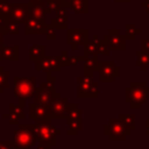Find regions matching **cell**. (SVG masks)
I'll list each match as a JSON object with an SVG mask.
<instances>
[{
    "instance_id": "cell-1",
    "label": "cell",
    "mask_w": 149,
    "mask_h": 149,
    "mask_svg": "<svg viewBox=\"0 0 149 149\" xmlns=\"http://www.w3.org/2000/svg\"><path fill=\"white\" fill-rule=\"evenodd\" d=\"M149 99V86L146 81H132L125 88V102L130 108L139 109Z\"/></svg>"
},
{
    "instance_id": "cell-2",
    "label": "cell",
    "mask_w": 149,
    "mask_h": 149,
    "mask_svg": "<svg viewBox=\"0 0 149 149\" xmlns=\"http://www.w3.org/2000/svg\"><path fill=\"white\" fill-rule=\"evenodd\" d=\"M34 133L37 141H40L43 144H49L51 147L57 144V137L62 135V130L54 126L50 120L35 121Z\"/></svg>"
},
{
    "instance_id": "cell-3",
    "label": "cell",
    "mask_w": 149,
    "mask_h": 149,
    "mask_svg": "<svg viewBox=\"0 0 149 149\" xmlns=\"http://www.w3.org/2000/svg\"><path fill=\"white\" fill-rule=\"evenodd\" d=\"M93 76L83 74L77 78L78 99H97L99 97V81H95Z\"/></svg>"
},
{
    "instance_id": "cell-4",
    "label": "cell",
    "mask_w": 149,
    "mask_h": 149,
    "mask_svg": "<svg viewBox=\"0 0 149 149\" xmlns=\"http://www.w3.org/2000/svg\"><path fill=\"white\" fill-rule=\"evenodd\" d=\"M13 141L20 149H30L37 141L34 133V125L23 123L20 125L17 129L14 130Z\"/></svg>"
},
{
    "instance_id": "cell-5",
    "label": "cell",
    "mask_w": 149,
    "mask_h": 149,
    "mask_svg": "<svg viewBox=\"0 0 149 149\" xmlns=\"http://www.w3.org/2000/svg\"><path fill=\"white\" fill-rule=\"evenodd\" d=\"M14 81V97L19 99H28L30 97H34L35 93V77H17L15 76L13 78Z\"/></svg>"
},
{
    "instance_id": "cell-6",
    "label": "cell",
    "mask_w": 149,
    "mask_h": 149,
    "mask_svg": "<svg viewBox=\"0 0 149 149\" xmlns=\"http://www.w3.org/2000/svg\"><path fill=\"white\" fill-rule=\"evenodd\" d=\"M104 134L111 141H123L130 134L120 119H111L104 125Z\"/></svg>"
},
{
    "instance_id": "cell-7",
    "label": "cell",
    "mask_w": 149,
    "mask_h": 149,
    "mask_svg": "<svg viewBox=\"0 0 149 149\" xmlns=\"http://www.w3.org/2000/svg\"><path fill=\"white\" fill-rule=\"evenodd\" d=\"M98 81L99 83H114L120 77V66L114 61H100L98 69Z\"/></svg>"
},
{
    "instance_id": "cell-8",
    "label": "cell",
    "mask_w": 149,
    "mask_h": 149,
    "mask_svg": "<svg viewBox=\"0 0 149 149\" xmlns=\"http://www.w3.org/2000/svg\"><path fill=\"white\" fill-rule=\"evenodd\" d=\"M62 62L59 55H45L40 61L35 62V71L36 72H61L62 71Z\"/></svg>"
},
{
    "instance_id": "cell-9",
    "label": "cell",
    "mask_w": 149,
    "mask_h": 149,
    "mask_svg": "<svg viewBox=\"0 0 149 149\" xmlns=\"http://www.w3.org/2000/svg\"><path fill=\"white\" fill-rule=\"evenodd\" d=\"M102 38L107 42L111 51H123L126 50V36L121 34L120 29H109L106 34H104Z\"/></svg>"
},
{
    "instance_id": "cell-10",
    "label": "cell",
    "mask_w": 149,
    "mask_h": 149,
    "mask_svg": "<svg viewBox=\"0 0 149 149\" xmlns=\"http://www.w3.org/2000/svg\"><path fill=\"white\" fill-rule=\"evenodd\" d=\"M88 29H66V44L71 47L73 51L78 49L79 45H84L88 41Z\"/></svg>"
},
{
    "instance_id": "cell-11",
    "label": "cell",
    "mask_w": 149,
    "mask_h": 149,
    "mask_svg": "<svg viewBox=\"0 0 149 149\" xmlns=\"http://www.w3.org/2000/svg\"><path fill=\"white\" fill-rule=\"evenodd\" d=\"M30 16V2H14L12 3V10L8 15V19L19 23L24 24V22Z\"/></svg>"
},
{
    "instance_id": "cell-12",
    "label": "cell",
    "mask_w": 149,
    "mask_h": 149,
    "mask_svg": "<svg viewBox=\"0 0 149 149\" xmlns=\"http://www.w3.org/2000/svg\"><path fill=\"white\" fill-rule=\"evenodd\" d=\"M68 105L66 98H63L62 95L52 97L50 102L48 104V112L51 120H64L65 116V108Z\"/></svg>"
},
{
    "instance_id": "cell-13",
    "label": "cell",
    "mask_w": 149,
    "mask_h": 149,
    "mask_svg": "<svg viewBox=\"0 0 149 149\" xmlns=\"http://www.w3.org/2000/svg\"><path fill=\"white\" fill-rule=\"evenodd\" d=\"M56 95H62V93H61V92L54 93V92L50 91V90L44 85V83L42 81V83L40 84V86L35 88L34 99H35V102H36V104L43 105V106H48V104L50 102L51 98H52V97H56Z\"/></svg>"
},
{
    "instance_id": "cell-14",
    "label": "cell",
    "mask_w": 149,
    "mask_h": 149,
    "mask_svg": "<svg viewBox=\"0 0 149 149\" xmlns=\"http://www.w3.org/2000/svg\"><path fill=\"white\" fill-rule=\"evenodd\" d=\"M45 26L47 23L29 16V19L23 24V33L24 35H44Z\"/></svg>"
},
{
    "instance_id": "cell-15",
    "label": "cell",
    "mask_w": 149,
    "mask_h": 149,
    "mask_svg": "<svg viewBox=\"0 0 149 149\" xmlns=\"http://www.w3.org/2000/svg\"><path fill=\"white\" fill-rule=\"evenodd\" d=\"M29 118L34 121H47V120L51 121L48 112V107L43 105H38L36 102L29 104Z\"/></svg>"
},
{
    "instance_id": "cell-16",
    "label": "cell",
    "mask_w": 149,
    "mask_h": 149,
    "mask_svg": "<svg viewBox=\"0 0 149 149\" xmlns=\"http://www.w3.org/2000/svg\"><path fill=\"white\" fill-rule=\"evenodd\" d=\"M10 61V62H17L20 59V47L17 44L15 45H3L0 49V62L2 61Z\"/></svg>"
},
{
    "instance_id": "cell-17",
    "label": "cell",
    "mask_w": 149,
    "mask_h": 149,
    "mask_svg": "<svg viewBox=\"0 0 149 149\" xmlns=\"http://www.w3.org/2000/svg\"><path fill=\"white\" fill-rule=\"evenodd\" d=\"M79 62H83V74H93L94 72H98L99 69V58L95 57H86L84 55L78 56Z\"/></svg>"
},
{
    "instance_id": "cell-18",
    "label": "cell",
    "mask_w": 149,
    "mask_h": 149,
    "mask_svg": "<svg viewBox=\"0 0 149 149\" xmlns=\"http://www.w3.org/2000/svg\"><path fill=\"white\" fill-rule=\"evenodd\" d=\"M56 29H68V8L61 7L56 12V16L52 17L49 22Z\"/></svg>"
},
{
    "instance_id": "cell-19",
    "label": "cell",
    "mask_w": 149,
    "mask_h": 149,
    "mask_svg": "<svg viewBox=\"0 0 149 149\" xmlns=\"http://www.w3.org/2000/svg\"><path fill=\"white\" fill-rule=\"evenodd\" d=\"M101 38L99 37L98 34L93 35L92 40H88L84 45H83V55L86 57H95L99 58V52H98V42Z\"/></svg>"
},
{
    "instance_id": "cell-20",
    "label": "cell",
    "mask_w": 149,
    "mask_h": 149,
    "mask_svg": "<svg viewBox=\"0 0 149 149\" xmlns=\"http://www.w3.org/2000/svg\"><path fill=\"white\" fill-rule=\"evenodd\" d=\"M83 108L78 107V105L76 102H68L66 108H65V119L64 120H74V119H79L83 116Z\"/></svg>"
},
{
    "instance_id": "cell-21",
    "label": "cell",
    "mask_w": 149,
    "mask_h": 149,
    "mask_svg": "<svg viewBox=\"0 0 149 149\" xmlns=\"http://www.w3.org/2000/svg\"><path fill=\"white\" fill-rule=\"evenodd\" d=\"M30 16L41 22L47 23V13L44 10L42 2H36V3L30 2Z\"/></svg>"
},
{
    "instance_id": "cell-22",
    "label": "cell",
    "mask_w": 149,
    "mask_h": 149,
    "mask_svg": "<svg viewBox=\"0 0 149 149\" xmlns=\"http://www.w3.org/2000/svg\"><path fill=\"white\" fill-rule=\"evenodd\" d=\"M45 45L44 44H33L29 49V61L37 62L43 56H45Z\"/></svg>"
},
{
    "instance_id": "cell-23",
    "label": "cell",
    "mask_w": 149,
    "mask_h": 149,
    "mask_svg": "<svg viewBox=\"0 0 149 149\" xmlns=\"http://www.w3.org/2000/svg\"><path fill=\"white\" fill-rule=\"evenodd\" d=\"M68 129H66V135L69 136H74L78 134V132H80L84 128V121L83 118L79 119H74V120H68Z\"/></svg>"
},
{
    "instance_id": "cell-24",
    "label": "cell",
    "mask_w": 149,
    "mask_h": 149,
    "mask_svg": "<svg viewBox=\"0 0 149 149\" xmlns=\"http://www.w3.org/2000/svg\"><path fill=\"white\" fill-rule=\"evenodd\" d=\"M135 56H136L135 65H136L137 68H140L142 72H146L147 69L149 68V54L143 52L142 50L137 49V50L135 51Z\"/></svg>"
},
{
    "instance_id": "cell-25",
    "label": "cell",
    "mask_w": 149,
    "mask_h": 149,
    "mask_svg": "<svg viewBox=\"0 0 149 149\" xmlns=\"http://www.w3.org/2000/svg\"><path fill=\"white\" fill-rule=\"evenodd\" d=\"M119 119L122 121V123L125 125V127H126L129 132L136 129V125H135L136 114H134V113H120Z\"/></svg>"
},
{
    "instance_id": "cell-26",
    "label": "cell",
    "mask_w": 149,
    "mask_h": 149,
    "mask_svg": "<svg viewBox=\"0 0 149 149\" xmlns=\"http://www.w3.org/2000/svg\"><path fill=\"white\" fill-rule=\"evenodd\" d=\"M142 34V29L137 28L135 23H126L125 24V36L126 40L135 41L137 36Z\"/></svg>"
},
{
    "instance_id": "cell-27",
    "label": "cell",
    "mask_w": 149,
    "mask_h": 149,
    "mask_svg": "<svg viewBox=\"0 0 149 149\" xmlns=\"http://www.w3.org/2000/svg\"><path fill=\"white\" fill-rule=\"evenodd\" d=\"M70 8L76 14H87L88 13V0H73Z\"/></svg>"
},
{
    "instance_id": "cell-28",
    "label": "cell",
    "mask_w": 149,
    "mask_h": 149,
    "mask_svg": "<svg viewBox=\"0 0 149 149\" xmlns=\"http://www.w3.org/2000/svg\"><path fill=\"white\" fill-rule=\"evenodd\" d=\"M61 62H62V66H77V64L79 63V58L78 56H68V51L65 49H63L61 51Z\"/></svg>"
},
{
    "instance_id": "cell-29",
    "label": "cell",
    "mask_w": 149,
    "mask_h": 149,
    "mask_svg": "<svg viewBox=\"0 0 149 149\" xmlns=\"http://www.w3.org/2000/svg\"><path fill=\"white\" fill-rule=\"evenodd\" d=\"M8 112L14 113L21 120L24 119V99H19V104H12L10 102L8 105Z\"/></svg>"
},
{
    "instance_id": "cell-30",
    "label": "cell",
    "mask_w": 149,
    "mask_h": 149,
    "mask_svg": "<svg viewBox=\"0 0 149 149\" xmlns=\"http://www.w3.org/2000/svg\"><path fill=\"white\" fill-rule=\"evenodd\" d=\"M43 7H44V10L47 14H51V13H56L62 6L56 0H48V1L43 2Z\"/></svg>"
},
{
    "instance_id": "cell-31",
    "label": "cell",
    "mask_w": 149,
    "mask_h": 149,
    "mask_svg": "<svg viewBox=\"0 0 149 149\" xmlns=\"http://www.w3.org/2000/svg\"><path fill=\"white\" fill-rule=\"evenodd\" d=\"M44 36L47 41H56L57 40V29L54 28L50 23H47L45 30H44Z\"/></svg>"
},
{
    "instance_id": "cell-32",
    "label": "cell",
    "mask_w": 149,
    "mask_h": 149,
    "mask_svg": "<svg viewBox=\"0 0 149 149\" xmlns=\"http://www.w3.org/2000/svg\"><path fill=\"white\" fill-rule=\"evenodd\" d=\"M9 72L5 71L2 66H0V93L3 91V88L8 87V80H9Z\"/></svg>"
},
{
    "instance_id": "cell-33",
    "label": "cell",
    "mask_w": 149,
    "mask_h": 149,
    "mask_svg": "<svg viewBox=\"0 0 149 149\" xmlns=\"http://www.w3.org/2000/svg\"><path fill=\"white\" fill-rule=\"evenodd\" d=\"M98 52H99V56H108L111 50H109V47L107 44V42L101 38L99 42H98Z\"/></svg>"
},
{
    "instance_id": "cell-34",
    "label": "cell",
    "mask_w": 149,
    "mask_h": 149,
    "mask_svg": "<svg viewBox=\"0 0 149 149\" xmlns=\"http://www.w3.org/2000/svg\"><path fill=\"white\" fill-rule=\"evenodd\" d=\"M12 10V3L9 0H0V15H9Z\"/></svg>"
},
{
    "instance_id": "cell-35",
    "label": "cell",
    "mask_w": 149,
    "mask_h": 149,
    "mask_svg": "<svg viewBox=\"0 0 149 149\" xmlns=\"http://www.w3.org/2000/svg\"><path fill=\"white\" fill-rule=\"evenodd\" d=\"M2 118L6 119V120L8 121L9 125H17V123L20 122V120H21L17 115H15V114L12 113V112H7V113H5V114L2 115Z\"/></svg>"
},
{
    "instance_id": "cell-36",
    "label": "cell",
    "mask_w": 149,
    "mask_h": 149,
    "mask_svg": "<svg viewBox=\"0 0 149 149\" xmlns=\"http://www.w3.org/2000/svg\"><path fill=\"white\" fill-rule=\"evenodd\" d=\"M8 34L10 35H19L20 34V24L8 19Z\"/></svg>"
},
{
    "instance_id": "cell-37",
    "label": "cell",
    "mask_w": 149,
    "mask_h": 149,
    "mask_svg": "<svg viewBox=\"0 0 149 149\" xmlns=\"http://www.w3.org/2000/svg\"><path fill=\"white\" fill-rule=\"evenodd\" d=\"M0 29L8 35V16L7 15H0Z\"/></svg>"
},
{
    "instance_id": "cell-38",
    "label": "cell",
    "mask_w": 149,
    "mask_h": 149,
    "mask_svg": "<svg viewBox=\"0 0 149 149\" xmlns=\"http://www.w3.org/2000/svg\"><path fill=\"white\" fill-rule=\"evenodd\" d=\"M0 149H20L14 141H0Z\"/></svg>"
},
{
    "instance_id": "cell-39",
    "label": "cell",
    "mask_w": 149,
    "mask_h": 149,
    "mask_svg": "<svg viewBox=\"0 0 149 149\" xmlns=\"http://www.w3.org/2000/svg\"><path fill=\"white\" fill-rule=\"evenodd\" d=\"M140 50H142L143 52L149 54V38L148 40H141V48Z\"/></svg>"
},
{
    "instance_id": "cell-40",
    "label": "cell",
    "mask_w": 149,
    "mask_h": 149,
    "mask_svg": "<svg viewBox=\"0 0 149 149\" xmlns=\"http://www.w3.org/2000/svg\"><path fill=\"white\" fill-rule=\"evenodd\" d=\"M56 1H58V2L61 3V6H62V7H65V8H70V6H71V2H72L73 0H56Z\"/></svg>"
},
{
    "instance_id": "cell-41",
    "label": "cell",
    "mask_w": 149,
    "mask_h": 149,
    "mask_svg": "<svg viewBox=\"0 0 149 149\" xmlns=\"http://www.w3.org/2000/svg\"><path fill=\"white\" fill-rule=\"evenodd\" d=\"M143 9H146V12L149 14V0H146V1H143V2H141V5H140Z\"/></svg>"
},
{
    "instance_id": "cell-42",
    "label": "cell",
    "mask_w": 149,
    "mask_h": 149,
    "mask_svg": "<svg viewBox=\"0 0 149 149\" xmlns=\"http://www.w3.org/2000/svg\"><path fill=\"white\" fill-rule=\"evenodd\" d=\"M5 35H6V34L0 29V49L5 45V44H3V37H5Z\"/></svg>"
},
{
    "instance_id": "cell-43",
    "label": "cell",
    "mask_w": 149,
    "mask_h": 149,
    "mask_svg": "<svg viewBox=\"0 0 149 149\" xmlns=\"http://www.w3.org/2000/svg\"><path fill=\"white\" fill-rule=\"evenodd\" d=\"M36 149H51V146H49V144H43V143H41L40 146H37V148Z\"/></svg>"
},
{
    "instance_id": "cell-44",
    "label": "cell",
    "mask_w": 149,
    "mask_h": 149,
    "mask_svg": "<svg viewBox=\"0 0 149 149\" xmlns=\"http://www.w3.org/2000/svg\"><path fill=\"white\" fill-rule=\"evenodd\" d=\"M146 135L149 136V119L146 120Z\"/></svg>"
},
{
    "instance_id": "cell-45",
    "label": "cell",
    "mask_w": 149,
    "mask_h": 149,
    "mask_svg": "<svg viewBox=\"0 0 149 149\" xmlns=\"http://www.w3.org/2000/svg\"><path fill=\"white\" fill-rule=\"evenodd\" d=\"M114 2H116V3H129L130 0H114Z\"/></svg>"
},
{
    "instance_id": "cell-46",
    "label": "cell",
    "mask_w": 149,
    "mask_h": 149,
    "mask_svg": "<svg viewBox=\"0 0 149 149\" xmlns=\"http://www.w3.org/2000/svg\"><path fill=\"white\" fill-rule=\"evenodd\" d=\"M45 1H48V0H29V2H31V3H36V2H45Z\"/></svg>"
}]
</instances>
